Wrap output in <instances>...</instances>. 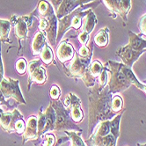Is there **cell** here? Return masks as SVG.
<instances>
[{
	"instance_id": "obj_37",
	"label": "cell",
	"mask_w": 146,
	"mask_h": 146,
	"mask_svg": "<svg viewBox=\"0 0 146 146\" xmlns=\"http://www.w3.org/2000/svg\"><path fill=\"white\" fill-rule=\"evenodd\" d=\"M4 113V111H3V109L2 108H0V117H1V114Z\"/></svg>"
},
{
	"instance_id": "obj_28",
	"label": "cell",
	"mask_w": 146,
	"mask_h": 146,
	"mask_svg": "<svg viewBox=\"0 0 146 146\" xmlns=\"http://www.w3.org/2000/svg\"><path fill=\"white\" fill-rule=\"evenodd\" d=\"M122 108H123L122 98L118 94L113 95L112 98V108L113 112L118 114L122 111Z\"/></svg>"
},
{
	"instance_id": "obj_3",
	"label": "cell",
	"mask_w": 146,
	"mask_h": 146,
	"mask_svg": "<svg viewBox=\"0 0 146 146\" xmlns=\"http://www.w3.org/2000/svg\"><path fill=\"white\" fill-rule=\"evenodd\" d=\"M123 110L112 120L104 121L97 124L86 143L88 146H116L120 137V122Z\"/></svg>"
},
{
	"instance_id": "obj_7",
	"label": "cell",
	"mask_w": 146,
	"mask_h": 146,
	"mask_svg": "<svg viewBox=\"0 0 146 146\" xmlns=\"http://www.w3.org/2000/svg\"><path fill=\"white\" fill-rule=\"evenodd\" d=\"M52 107H53L56 113V122L54 131H81L82 129L72 121L70 118V114L69 109L64 107V104L60 101V100L50 101Z\"/></svg>"
},
{
	"instance_id": "obj_33",
	"label": "cell",
	"mask_w": 146,
	"mask_h": 146,
	"mask_svg": "<svg viewBox=\"0 0 146 146\" xmlns=\"http://www.w3.org/2000/svg\"><path fill=\"white\" fill-rule=\"evenodd\" d=\"M4 78V66H3V62L1 58V47H0V82Z\"/></svg>"
},
{
	"instance_id": "obj_29",
	"label": "cell",
	"mask_w": 146,
	"mask_h": 146,
	"mask_svg": "<svg viewBox=\"0 0 146 146\" xmlns=\"http://www.w3.org/2000/svg\"><path fill=\"white\" fill-rule=\"evenodd\" d=\"M16 70L19 75H24L27 70V62L25 58H21L18 60L16 62Z\"/></svg>"
},
{
	"instance_id": "obj_4",
	"label": "cell",
	"mask_w": 146,
	"mask_h": 146,
	"mask_svg": "<svg viewBox=\"0 0 146 146\" xmlns=\"http://www.w3.org/2000/svg\"><path fill=\"white\" fill-rule=\"evenodd\" d=\"M33 14H35L37 17H39L40 32L43 33L47 36L49 43L52 46H56L58 19L56 18L53 6L45 0H41Z\"/></svg>"
},
{
	"instance_id": "obj_32",
	"label": "cell",
	"mask_w": 146,
	"mask_h": 146,
	"mask_svg": "<svg viewBox=\"0 0 146 146\" xmlns=\"http://www.w3.org/2000/svg\"><path fill=\"white\" fill-rule=\"evenodd\" d=\"M138 27L142 35L146 36V13L141 17L138 22Z\"/></svg>"
},
{
	"instance_id": "obj_5",
	"label": "cell",
	"mask_w": 146,
	"mask_h": 146,
	"mask_svg": "<svg viewBox=\"0 0 146 146\" xmlns=\"http://www.w3.org/2000/svg\"><path fill=\"white\" fill-rule=\"evenodd\" d=\"M101 2V0H96L91 4L81 5L76 8L74 11L64 16V18L58 19V27H57V37L56 41L60 40L64 35L67 32L70 28L75 30H79L82 27V20L86 17L92 8L97 7Z\"/></svg>"
},
{
	"instance_id": "obj_31",
	"label": "cell",
	"mask_w": 146,
	"mask_h": 146,
	"mask_svg": "<svg viewBox=\"0 0 146 146\" xmlns=\"http://www.w3.org/2000/svg\"><path fill=\"white\" fill-rule=\"evenodd\" d=\"M25 129H26V122L24 121V118H20V119L18 120V121L16 123L15 132L19 135H22Z\"/></svg>"
},
{
	"instance_id": "obj_20",
	"label": "cell",
	"mask_w": 146,
	"mask_h": 146,
	"mask_svg": "<svg viewBox=\"0 0 146 146\" xmlns=\"http://www.w3.org/2000/svg\"><path fill=\"white\" fill-rule=\"evenodd\" d=\"M46 42H47V41H46V35L43 33L38 32L35 35L32 45H31V48H32L33 55L34 56L40 55L41 50H42V48H44Z\"/></svg>"
},
{
	"instance_id": "obj_26",
	"label": "cell",
	"mask_w": 146,
	"mask_h": 146,
	"mask_svg": "<svg viewBox=\"0 0 146 146\" xmlns=\"http://www.w3.org/2000/svg\"><path fill=\"white\" fill-rule=\"evenodd\" d=\"M10 28H11L10 21L5 19H0V39L4 42H10L8 40Z\"/></svg>"
},
{
	"instance_id": "obj_19",
	"label": "cell",
	"mask_w": 146,
	"mask_h": 146,
	"mask_svg": "<svg viewBox=\"0 0 146 146\" xmlns=\"http://www.w3.org/2000/svg\"><path fill=\"white\" fill-rule=\"evenodd\" d=\"M79 6H81L80 0H62L58 9L56 10V18L58 19L64 18Z\"/></svg>"
},
{
	"instance_id": "obj_17",
	"label": "cell",
	"mask_w": 146,
	"mask_h": 146,
	"mask_svg": "<svg viewBox=\"0 0 146 146\" xmlns=\"http://www.w3.org/2000/svg\"><path fill=\"white\" fill-rule=\"evenodd\" d=\"M38 117L36 115H31L28 117L26 122V129L22 134V143H26L30 140H35L38 137V127H37Z\"/></svg>"
},
{
	"instance_id": "obj_36",
	"label": "cell",
	"mask_w": 146,
	"mask_h": 146,
	"mask_svg": "<svg viewBox=\"0 0 146 146\" xmlns=\"http://www.w3.org/2000/svg\"><path fill=\"white\" fill-rule=\"evenodd\" d=\"M137 146H146V143H143V144H142V143H137Z\"/></svg>"
},
{
	"instance_id": "obj_25",
	"label": "cell",
	"mask_w": 146,
	"mask_h": 146,
	"mask_svg": "<svg viewBox=\"0 0 146 146\" xmlns=\"http://www.w3.org/2000/svg\"><path fill=\"white\" fill-rule=\"evenodd\" d=\"M40 59L46 65H49L54 60V54H53V50H52L51 47L49 45H48V43L46 42L44 48H42L40 52Z\"/></svg>"
},
{
	"instance_id": "obj_23",
	"label": "cell",
	"mask_w": 146,
	"mask_h": 146,
	"mask_svg": "<svg viewBox=\"0 0 146 146\" xmlns=\"http://www.w3.org/2000/svg\"><path fill=\"white\" fill-rule=\"evenodd\" d=\"M41 137H43V143L41 146H59L66 141H69V137H64L60 138L57 142H56V137L53 133H46Z\"/></svg>"
},
{
	"instance_id": "obj_35",
	"label": "cell",
	"mask_w": 146,
	"mask_h": 146,
	"mask_svg": "<svg viewBox=\"0 0 146 146\" xmlns=\"http://www.w3.org/2000/svg\"><path fill=\"white\" fill-rule=\"evenodd\" d=\"M143 84L144 85V88H143V91L146 93V80H144V81L143 82Z\"/></svg>"
},
{
	"instance_id": "obj_1",
	"label": "cell",
	"mask_w": 146,
	"mask_h": 146,
	"mask_svg": "<svg viewBox=\"0 0 146 146\" xmlns=\"http://www.w3.org/2000/svg\"><path fill=\"white\" fill-rule=\"evenodd\" d=\"M94 87V86H93ZM113 94L108 86L100 87L99 85L89 90V109H88V128L90 135L101 121L112 120L117 113L112 108V98Z\"/></svg>"
},
{
	"instance_id": "obj_9",
	"label": "cell",
	"mask_w": 146,
	"mask_h": 146,
	"mask_svg": "<svg viewBox=\"0 0 146 146\" xmlns=\"http://www.w3.org/2000/svg\"><path fill=\"white\" fill-rule=\"evenodd\" d=\"M0 91L3 93L5 99H14L18 104H24L27 102L22 95V92L19 88V80L13 78H6L4 77L2 81L0 82Z\"/></svg>"
},
{
	"instance_id": "obj_16",
	"label": "cell",
	"mask_w": 146,
	"mask_h": 146,
	"mask_svg": "<svg viewBox=\"0 0 146 146\" xmlns=\"http://www.w3.org/2000/svg\"><path fill=\"white\" fill-rule=\"evenodd\" d=\"M97 24V17L94 14V13L92 11L89 12V13L86 16V22L85 27L82 32L78 35V40L82 45H86L88 42L90 35L94 29L95 26Z\"/></svg>"
},
{
	"instance_id": "obj_6",
	"label": "cell",
	"mask_w": 146,
	"mask_h": 146,
	"mask_svg": "<svg viewBox=\"0 0 146 146\" xmlns=\"http://www.w3.org/2000/svg\"><path fill=\"white\" fill-rule=\"evenodd\" d=\"M129 44L119 48L116 55L125 65L132 68L134 62L146 51V39L142 38V35H137L131 31H129Z\"/></svg>"
},
{
	"instance_id": "obj_24",
	"label": "cell",
	"mask_w": 146,
	"mask_h": 146,
	"mask_svg": "<svg viewBox=\"0 0 146 146\" xmlns=\"http://www.w3.org/2000/svg\"><path fill=\"white\" fill-rule=\"evenodd\" d=\"M65 135L69 137L70 140V146H86V143L83 141L81 137V134L83 132L81 131H64Z\"/></svg>"
},
{
	"instance_id": "obj_27",
	"label": "cell",
	"mask_w": 146,
	"mask_h": 146,
	"mask_svg": "<svg viewBox=\"0 0 146 146\" xmlns=\"http://www.w3.org/2000/svg\"><path fill=\"white\" fill-rule=\"evenodd\" d=\"M45 125H46V115L45 113L42 112V108H40V109L38 112V121H37L38 137H41L43 135Z\"/></svg>"
},
{
	"instance_id": "obj_14",
	"label": "cell",
	"mask_w": 146,
	"mask_h": 146,
	"mask_svg": "<svg viewBox=\"0 0 146 146\" xmlns=\"http://www.w3.org/2000/svg\"><path fill=\"white\" fill-rule=\"evenodd\" d=\"M24 118L17 108H15L12 112H4L1 114L0 117V127L3 129V130L8 132V133H13L15 132V127L16 123L19 119Z\"/></svg>"
},
{
	"instance_id": "obj_34",
	"label": "cell",
	"mask_w": 146,
	"mask_h": 146,
	"mask_svg": "<svg viewBox=\"0 0 146 146\" xmlns=\"http://www.w3.org/2000/svg\"><path fill=\"white\" fill-rule=\"evenodd\" d=\"M62 1V0H51V2H52V4H53V5H54L56 10L58 9V7L61 5Z\"/></svg>"
},
{
	"instance_id": "obj_15",
	"label": "cell",
	"mask_w": 146,
	"mask_h": 146,
	"mask_svg": "<svg viewBox=\"0 0 146 146\" xmlns=\"http://www.w3.org/2000/svg\"><path fill=\"white\" fill-rule=\"evenodd\" d=\"M103 68V64L98 60H95L90 64L86 73L82 78V80L84 81L85 85L87 87H93L95 86V82L100 75Z\"/></svg>"
},
{
	"instance_id": "obj_13",
	"label": "cell",
	"mask_w": 146,
	"mask_h": 146,
	"mask_svg": "<svg viewBox=\"0 0 146 146\" xmlns=\"http://www.w3.org/2000/svg\"><path fill=\"white\" fill-rule=\"evenodd\" d=\"M64 105L69 109L70 118L76 124L84 120V112L81 107V100L76 94L70 92L64 101Z\"/></svg>"
},
{
	"instance_id": "obj_8",
	"label": "cell",
	"mask_w": 146,
	"mask_h": 146,
	"mask_svg": "<svg viewBox=\"0 0 146 146\" xmlns=\"http://www.w3.org/2000/svg\"><path fill=\"white\" fill-rule=\"evenodd\" d=\"M92 56V55H90L86 57H82L78 55V52H76L74 57L72 58L70 64L66 66H64V73L70 78L82 79L91 64Z\"/></svg>"
},
{
	"instance_id": "obj_30",
	"label": "cell",
	"mask_w": 146,
	"mask_h": 146,
	"mask_svg": "<svg viewBox=\"0 0 146 146\" xmlns=\"http://www.w3.org/2000/svg\"><path fill=\"white\" fill-rule=\"evenodd\" d=\"M49 95H50V98L52 99V100H59V98L61 96V90H60L59 86H57L56 85L52 86L51 89L49 91Z\"/></svg>"
},
{
	"instance_id": "obj_11",
	"label": "cell",
	"mask_w": 146,
	"mask_h": 146,
	"mask_svg": "<svg viewBox=\"0 0 146 146\" xmlns=\"http://www.w3.org/2000/svg\"><path fill=\"white\" fill-rule=\"evenodd\" d=\"M28 70V91L33 83L43 85L47 81L46 69L41 64L40 60H33L27 64Z\"/></svg>"
},
{
	"instance_id": "obj_21",
	"label": "cell",
	"mask_w": 146,
	"mask_h": 146,
	"mask_svg": "<svg viewBox=\"0 0 146 146\" xmlns=\"http://www.w3.org/2000/svg\"><path fill=\"white\" fill-rule=\"evenodd\" d=\"M45 115H46V125H45L43 135L48 133V131H54V129H55L56 113H55L53 107L51 105V103H49L48 107L46 108Z\"/></svg>"
},
{
	"instance_id": "obj_12",
	"label": "cell",
	"mask_w": 146,
	"mask_h": 146,
	"mask_svg": "<svg viewBox=\"0 0 146 146\" xmlns=\"http://www.w3.org/2000/svg\"><path fill=\"white\" fill-rule=\"evenodd\" d=\"M12 21L14 23L13 25H15V35L19 39V55H21V50L25 47V42L27 36L28 27L30 26V22H32V19L30 18V16H13Z\"/></svg>"
},
{
	"instance_id": "obj_10",
	"label": "cell",
	"mask_w": 146,
	"mask_h": 146,
	"mask_svg": "<svg viewBox=\"0 0 146 146\" xmlns=\"http://www.w3.org/2000/svg\"><path fill=\"white\" fill-rule=\"evenodd\" d=\"M110 12L113 18L119 15L123 21L126 23L128 14L131 9V0H102Z\"/></svg>"
},
{
	"instance_id": "obj_22",
	"label": "cell",
	"mask_w": 146,
	"mask_h": 146,
	"mask_svg": "<svg viewBox=\"0 0 146 146\" xmlns=\"http://www.w3.org/2000/svg\"><path fill=\"white\" fill-rule=\"evenodd\" d=\"M109 29L108 27H104L100 29L97 35H95L94 39H93V42H94L98 47L100 48H105L108 46V41H109Z\"/></svg>"
},
{
	"instance_id": "obj_2",
	"label": "cell",
	"mask_w": 146,
	"mask_h": 146,
	"mask_svg": "<svg viewBox=\"0 0 146 146\" xmlns=\"http://www.w3.org/2000/svg\"><path fill=\"white\" fill-rule=\"evenodd\" d=\"M108 86L113 95L124 92L134 85L140 90H143L144 85L141 83L132 71V68L125 65L123 62L108 61Z\"/></svg>"
},
{
	"instance_id": "obj_18",
	"label": "cell",
	"mask_w": 146,
	"mask_h": 146,
	"mask_svg": "<svg viewBox=\"0 0 146 146\" xmlns=\"http://www.w3.org/2000/svg\"><path fill=\"white\" fill-rule=\"evenodd\" d=\"M75 54V48L66 40H62L56 49V56L62 64H64L67 62L71 61L72 58L74 57Z\"/></svg>"
}]
</instances>
